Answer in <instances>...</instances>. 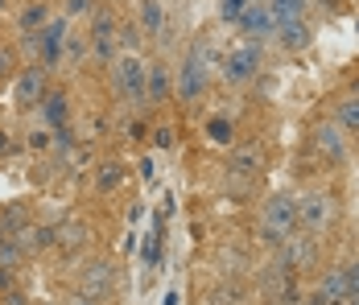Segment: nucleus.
Masks as SVG:
<instances>
[{"instance_id":"obj_12","label":"nucleus","mask_w":359,"mask_h":305,"mask_svg":"<svg viewBox=\"0 0 359 305\" xmlns=\"http://www.w3.org/2000/svg\"><path fill=\"white\" fill-rule=\"evenodd\" d=\"M314 144H318V153L330 157V161H347V133L339 124H318Z\"/></svg>"},{"instance_id":"obj_33","label":"nucleus","mask_w":359,"mask_h":305,"mask_svg":"<svg viewBox=\"0 0 359 305\" xmlns=\"http://www.w3.org/2000/svg\"><path fill=\"white\" fill-rule=\"evenodd\" d=\"M62 305H100V301H95V297H87L83 289H74V293H67V301H62Z\"/></svg>"},{"instance_id":"obj_24","label":"nucleus","mask_w":359,"mask_h":305,"mask_svg":"<svg viewBox=\"0 0 359 305\" xmlns=\"http://www.w3.org/2000/svg\"><path fill=\"white\" fill-rule=\"evenodd\" d=\"M334 124H339L343 133H359V95H355V100H343V103H339Z\"/></svg>"},{"instance_id":"obj_2","label":"nucleus","mask_w":359,"mask_h":305,"mask_svg":"<svg viewBox=\"0 0 359 305\" xmlns=\"http://www.w3.org/2000/svg\"><path fill=\"white\" fill-rule=\"evenodd\" d=\"M116 29H120V17L111 13V4H100L91 8V29H87V50L100 67H111L116 62Z\"/></svg>"},{"instance_id":"obj_11","label":"nucleus","mask_w":359,"mask_h":305,"mask_svg":"<svg viewBox=\"0 0 359 305\" xmlns=\"http://www.w3.org/2000/svg\"><path fill=\"white\" fill-rule=\"evenodd\" d=\"M277 41L285 46L289 54H302V50L314 46V29H310L306 17H302V21H281V25H277Z\"/></svg>"},{"instance_id":"obj_22","label":"nucleus","mask_w":359,"mask_h":305,"mask_svg":"<svg viewBox=\"0 0 359 305\" xmlns=\"http://www.w3.org/2000/svg\"><path fill=\"white\" fill-rule=\"evenodd\" d=\"M21 260H25V248L17 243L13 231L0 227V264H4V269H21Z\"/></svg>"},{"instance_id":"obj_40","label":"nucleus","mask_w":359,"mask_h":305,"mask_svg":"<svg viewBox=\"0 0 359 305\" xmlns=\"http://www.w3.org/2000/svg\"><path fill=\"white\" fill-rule=\"evenodd\" d=\"M46 305H58V301H46Z\"/></svg>"},{"instance_id":"obj_10","label":"nucleus","mask_w":359,"mask_h":305,"mask_svg":"<svg viewBox=\"0 0 359 305\" xmlns=\"http://www.w3.org/2000/svg\"><path fill=\"white\" fill-rule=\"evenodd\" d=\"M46 91H50V70L46 67H25L17 70V79H13V100L21 103V107H37V103L46 100Z\"/></svg>"},{"instance_id":"obj_1","label":"nucleus","mask_w":359,"mask_h":305,"mask_svg":"<svg viewBox=\"0 0 359 305\" xmlns=\"http://www.w3.org/2000/svg\"><path fill=\"white\" fill-rule=\"evenodd\" d=\"M302 223H297V198L293 194H273V198H264L260 206V239L264 243H281L297 231Z\"/></svg>"},{"instance_id":"obj_30","label":"nucleus","mask_w":359,"mask_h":305,"mask_svg":"<svg viewBox=\"0 0 359 305\" xmlns=\"http://www.w3.org/2000/svg\"><path fill=\"white\" fill-rule=\"evenodd\" d=\"M153 144H157V149H170V144H174V128H170V124H165V128H153Z\"/></svg>"},{"instance_id":"obj_15","label":"nucleus","mask_w":359,"mask_h":305,"mask_svg":"<svg viewBox=\"0 0 359 305\" xmlns=\"http://www.w3.org/2000/svg\"><path fill=\"white\" fill-rule=\"evenodd\" d=\"M50 17H54V13H50L46 0H25V4L17 8V34H37Z\"/></svg>"},{"instance_id":"obj_17","label":"nucleus","mask_w":359,"mask_h":305,"mask_svg":"<svg viewBox=\"0 0 359 305\" xmlns=\"http://www.w3.org/2000/svg\"><path fill=\"white\" fill-rule=\"evenodd\" d=\"M318 293H323L326 301H347V297H351L347 269H343V264H334L330 272H323V285H318Z\"/></svg>"},{"instance_id":"obj_29","label":"nucleus","mask_w":359,"mask_h":305,"mask_svg":"<svg viewBox=\"0 0 359 305\" xmlns=\"http://www.w3.org/2000/svg\"><path fill=\"white\" fill-rule=\"evenodd\" d=\"M95 0H67V17H91Z\"/></svg>"},{"instance_id":"obj_34","label":"nucleus","mask_w":359,"mask_h":305,"mask_svg":"<svg viewBox=\"0 0 359 305\" xmlns=\"http://www.w3.org/2000/svg\"><path fill=\"white\" fill-rule=\"evenodd\" d=\"M0 305H29L25 301V293H21V289H8V293H4V301Z\"/></svg>"},{"instance_id":"obj_39","label":"nucleus","mask_w":359,"mask_h":305,"mask_svg":"<svg viewBox=\"0 0 359 305\" xmlns=\"http://www.w3.org/2000/svg\"><path fill=\"white\" fill-rule=\"evenodd\" d=\"M4 8H8V0H0V13H4Z\"/></svg>"},{"instance_id":"obj_25","label":"nucleus","mask_w":359,"mask_h":305,"mask_svg":"<svg viewBox=\"0 0 359 305\" xmlns=\"http://www.w3.org/2000/svg\"><path fill=\"white\" fill-rule=\"evenodd\" d=\"M120 177H124V170H120L116 161H104V165L95 170V190H116Z\"/></svg>"},{"instance_id":"obj_36","label":"nucleus","mask_w":359,"mask_h":305,"mask_svg":"<svg viewBox=\"0 0 359 305\" xmlns=\"http://www.w3.org/2000/svg\"><path fill=\"white\" fill-rule=\"evenodd\" d=\"M347 280H351V293H359V260H351V269H347Z\"/></svg>"},{"instance_id":"obj_14","label":"nucleus","mask_w":359,"mask_h":305,"mask_svg":"<svg viewBox=\"0 0 359 305\" xmlns=\"http://www.w3.org/2000/svg\"><path fill=\"white\" fill-rule=\"evenodd\" d=\"M137 25H141L144 37H165V4L161 0H141Z\"/></svg>"},{"instance_id":"obj_13","label":"nucleus","mask_w":359,"mask_h":305,"mask_svg":"<svg viewBox=\"0 0 359 305\" xmlns=\"http://www.w3.org/2000/svg\"><path fill=\"white\" fill-rule=\"evenodd\" d=\"M227 170L240 173V177L260 173V170H264V149H260V144H240V149H231V157H227Z\"/></svg>"},{"instance_id":"obj_19","label":"nucleus","mask_w":359,"mask_h":305,"mask_svg":"<svg viewBox=\"0 0 359 305\" xmlns=\"http://www.w3.org/2000/svg\"><path fill=\"white\" fill-rule=\"evenodd\" d=\"M87 239H91L87 223H62V227H58V239H54V243H58V248H62L67 256H74L79 248H87Z\"/></svg>"},{"instance_id":"obj_5","label":"nucleus","mask_w":359,"mask_h":305,"mask_svg":"<svg viewBox=\"0 0 359 305\" xmlns=\"http://www.w3.org/2000/svg\"><path fill=\"white\" fill-rule=\"evenodd\" d=\"M297 223L306 236H323L334 223V194L330 190H306L297 194Z\"/></svg>"},{"instance_id":"obj_6","label":"nucleus","mask_w":359,"mask_h":305,"mask_svg":"<svg viewBox=\"0 0 359 305\" xmlns=\"http://www.w3.org/2000/svg\"><path fill=\"white\" fill-rule=\"evenodd\" d=\"M79 289L104 305V301H111V297H116V289H120V272H116L111 260H91V264H83V269H79Z\"/></svg>"},{"instance_id":"obj_3","label":"nucleus","mask_w":359,"mask_h":305,"mask_svg":"<svg viewBox=\"0 0 359 305\" xmlns=\"http://www.w3.org/2000/svg\"><path fill=\"white\" fill-rule=\"evenodd\" d=\"M144 79H149V62H144L141 54H116V62H111V83H116V95H120V100L149 103Z\"/></svg>"},{"instance_id":"obj_18","label":"nucleus","mask_w":359,"mask_h":305,"mask_svg":"<svg viewBox=\"0 0 359 305\" xmlns=\"http://www.w3.org/2000/svg\"><path fill=\"white\" fill-rule=\"evenodd\" d=\"M37 107H41V116H46L50 128H62V124L71 120V103H67L62 91H46V100L37 103Z\"/></svg>"},{"instance_id":"obj_35","label":"nucleus","mask_w":359,"mask_h":305,"mask_svg":"<svg viewBox=\"0 0 359 305\" xmlns=\"http://www.w3.org/2000/svg\"><path fill=\"white\" fill-rule=\"evenodd\" d=\"M124 136H133V140H141V136H144V124H141V120H133V124H124Z\"/></svg>"},{"instance_id":"obj_16","label":"nucleus","mask_w":359,"mask_h":305,"mask_svg":"<svg viewBox=\"0 0 359 305\" xmlns=\"http://www.w3.org/2000/svg\"><path fill=\"white\" fill-rule=\"evenodd\" d=\"M170 91H174V79H170L165 62H161V58L149 62V79H144V95H149V103H165Z\"/></svg>"},{"instance_id":"obj_21","label":"nucleus","mask_w":359,"mask_h":305,"mask_svg":"<svg viewBox=\"0 0 359 305\" xmlns=\"http://www.w3.org/2000/svg\"><path fill=\"white\" fill-rule=\"evenodd\" d=\"M141 41H144V34H141L137 21H120V29H116V50H120V54H137Z\"/></svg>"},{"instance_id":"obj_28","label":"nucleus","mask_w":359,"mask_h":305,"mask_svg":"<svg viewBox=\"0 0 359 305\" xmlns=\"http://www.w3.org/2000/svg\"><path fill=\"white\" fill-rule=\"evenodd\" d=\"M17 79V50L13 46H0V83Z\"/></svg>"},{"instance_id":"obj_4","label":"nucleus","mask_w":359,"mask_h":305,"mask_svg":"<svg viewBox=\"0 0 359 305\" xmlns=\"http://www.w3.org/2000/svg\"><path fill=\"white\" fill-rule=\"evenodd\" d=\"M260 67H264V46L260 41H240L236 50L223 54V83L244 87V83H252L260 74Z\"/></svg>"},{"instance_id":"obj_7","label":"nucleus","mask_w":359,"mask_h":305,"mask_svg":"<svg viewBox=\"0 0 359 305\" xmlns=\"http://www.w3.org/2000/svg\"><path fill=\"white\" fill-rule=\"evenodd\" d=\"M318 264V243L314 236H306V231H293L289 239L277 243V269L285 272H306Z\"/></svg>"},{"instance_id":"obj_31","label":"nucleus","mask_w":359,"mask_h":305,"mask_svg":"<svg viewBox=\"0 0 359 305\" xmlns=\"http://www.w3.org/2000/svg\"><path fill=\"white\" fill-rule=\"evenodd\" d=\"M8 289H17V269H4L0 264V293H8Z\"/></svg>"},{"instance_id":"obj_8","label":"nucleus","mask_w":359,"mask_h":305,"mask_svg":"<svg viewBox=\"0 0 359 305\" xmlns=\"http://www.w3.org/2000/svg\"><path fill=\"white\" fill-rule=\"evenodd\" d=\"M207 58L198 54V46H190V54L182 58L178 67V103H194L203 95V87H207Z\"/></svg>"},{"instance_id":"obj_26","label":"nucleus","mask_w":359,"mask_h":305,"mask_svg":"<svg viewBox=\"0 0 359 305\" xmlns=\"http://www.w3.org/2000/svg\"><path fill=\"white\" fill-rule=\"evenodd\" d=\"M248 4L252 0H219V21H223V25H236V21L248 13Z\"/></svg>"},{"instance_id":"obj_20","label":"nucleus","mask_w":359,"mask_h":305,"mask_svg":"<svg viewBox=\"0 0 359 305\" xmlns=\"http://www.w3.org/2000/svg\"><path fill=\"white\" fill-rule=\"evenodd\" d=\"M269 4V13L277 17V25L281 21H302L306 13H310V0H264Z\"/></svg>"},{"instance_id":"obj_23","label":"nucleus","mask_w":359,"mask_h":305,"mask_svg":"<svg viewBox=\"0 0 359 305\" xmlns=\"http://www.w3.org/2000/svg\"><path fill=\"white\" fill-rule=\"evenodd\" d=\"M207 136H211V144H227V149H231V140H236V124H231L227 116H211V120H207Z\"/></svg>"},{"instance_id":"obj_37","label":"nucleus","mask_w":359,"mask_h":305,"mask_svg":"<svg viewBox=\"0 0 359 305\" xmlns=\"http://www.w3.org/2000/svg\"><path fill=\"white\" fill-rule=\"evenodd\" d=\"M0 149H8V133L4 128H0Z\"/></svg>"},{"instance_id":"obj_27","label":"nucleus","mask_w":359,"mask_h":305,"mask_svg":"<svg viewBox=\"0 0 359 305\" xmlns=\"http://www.w3.org/2000/svg\"><path fill=\"white\" fill-rule=\"evenodd\" d=\"M87 54H91V50H87V41H83V37H74V34L67 37V46H62V62H67V67H79Z\"/></svg>"},{"instance_id":"obj_38","label":"nucleus","mask_w":359,"mask_h":305,"mask_svg":"<svg viewBox=\"0 0 359 305\" xmlns=\"http://www.w3.org/2000/svg\"><path fill=\"white\" fill-rule=\"evenodd\" d=\"M343 305H359V293H351V297H347V301H343Z\"/></svg>"},{"instance_id":"obj_9","label":"nucleus","mask_w":359,"mask_h":305,"mask_svg":"<svg viewBox=\"0 0 359 305\" xmlns=\"http://www.w3.org/2000/svg\"><path fill=\"white\" fill-rule=\"evenodd\" d=\"M231 29L244 37V41H273V37H277V17L269 13V4H264V0H252L248 13H244Z\"/></svg>"},{"instance_id":"obj_32","label":"nucleus","mask_w":359,"mask_h":305,"mask_svg":"<svg viewBox=\"0 0 359 305\" xmlns=\"http://www.w3.org/2000/svg\"><path fill=\"white\" fill-rule=\"evenodd\" d=\"M29 149L46 153V149H50V128H46V133H29Z\"/></svg>"}]
</instances>
